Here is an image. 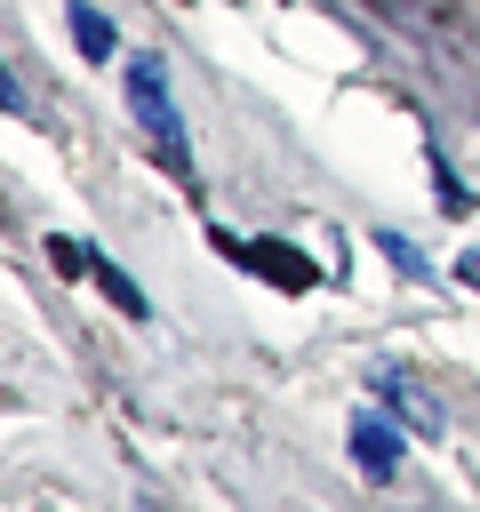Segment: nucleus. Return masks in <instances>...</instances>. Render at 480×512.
Listing matches in <instances>:
<instances>
[{
    "mask_svg": "<svg viewBox=\"0 0 480 512\" xmlns=\"http://www.w3.org/2000/svg\"><path fill=\"white\" fill-rule=\"evenodd\" d=\"M128 112H136L144 144L160 152V168H168L176 184H192V144H184V112H176V96H168V72H160V56H128Z\"/></svg>",
    "mask_w": 480,
    "mask_h": 512,
    "instance_id": "1",
    "label": "nucleus"
},
{
    "mask_svg": "<svg viewBox=\"0 0 480 512\" xmlns=\"http://www.w3.org/2000/svg\"><path fill=\"white\" fill-rule=\"evenodd\" d=\"M40 256H48L56 272H88V280H96V288H104V296L120 304V320H152L144 288H136V280H128V272H120V264H112L104 248H88V240H64V232H48V240H40Z\"/></svg>",
    "mask_w": 480,
    "mask_h": 512,
    "instance_id": "2",
    "label": "nucleus"
},
{
    "mask_svg": "<svg viewBox=\"0 0 480 512\" xmlns=\"http://www.w3.org/2000/svg\"><path fill=\"white\" fill-rule=\"evenodd\" d=\"M216 248H224L232 264H248L256 280H272V288H288V296H304V288H320V264H312L304 248H288V240H232V232H216Z\"/></svg>",
    "mask_w": 480,
    "mask_h": 512,
    "instance_id": "3",
    "label": "nucleus"
},
{
    "mask_svg": "<svg viewBox=\"0 0 480 512\" xmlns=\"http://www.w3.org/2000/svg\"><path fill=\"white\" fill-rule=\"evenodd\" d=\"M344 448H352L360 480H392V472H400V424H384V416H352Z\"/></svg>",
    "mask_w": 480,
    "mask_h": 512,
    "instance_id": "4",
    "label": "nucleus"
},
{
    "mask_svg": "<svg viewBox=\"0 0 480 512\" xmlns=\"http://www.w3.org/2000/svg\"><path fill=\"white\" fill-rule=\"evenodd\" d=\"M368 392H376V400H384V408H392V416H400L416 440H440V400H432L416 376H376Z\"/></svg>",
    "mask_w": 480,
    "mask_h": 512,
    "instance_id": "5",
    "label": "nucleus"
},
{
    "mask_svg": "<svg viewBox=\"0 0 480 512\" xmlns=\"http://www.w3.org/2000/svg\"><path fill=\"white\" fill-rule=\"evenodd\" d=\"M64 24H72V40H80V56H88V64H104V56L120 48L112 16H104V8H88V0H64Z\"/></svg>",
    "mask_w": 480,
    "mask_h": 512,
    "instance_id": "6",
    "label": "nucleus"
},
{
    "mask_svg": "<svg viewBox=\"0 0 480 512\" xmlns=\"http://www.w3.org/2000/svg\"><path fill=\"white\" fill-rule=\"evenodd\" d=\"M424 160H432V192H440V208H448V216H464V208H472V192L456 184V168H448L440 152H424Z\"/></svg>",
    "mask_w": 480,
    "mask_h": 512,
    "instance_id": "7",
    "label": "nucleus"
},
{
    "mask_svg": "<svg viewBox=\"0 0 480 512\" xmlns=\"http://www.w3.org/2000/svg\"><path fill=\"white\" fill-rule=\"evenodd\" d=\"M376 248L392 256V272H408V280H432V264H424V256H416V248H408L400 232H376Z\"/></svg>",
    "mask_w": 480,
    "mask_h": 512,
    "instance_id": "8",
    "label": "nucleus"
},
{
    "mask_svg": "<svg viewBox=\"0 0 480 512\" xmlns=\"http://www.w3.org/2000/svg\"><path fill=\"white\" fill-rule=\"evenodd\" d=\"M456 288H472V296H480V248H464V256H456Z\"/></svg>",
    "mask_w": 480,
    "mask_h": 512,
    "instance_id": "9",
    "label": "nucleus"
}]
</instances>
